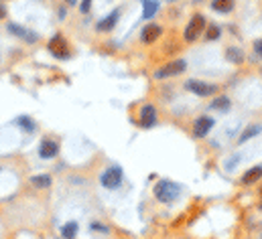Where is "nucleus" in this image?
<instances>
[{
	"label": "nucleus",
	"mask_w": 262,
	"mask_h": 239,
	"mask_svg": "<svg viewBox=\"0 0 262 239\" xmlns=\"http://www.w3.org/2000/svg\"><path fill=\"white\" fill-rule=\"evenodd\" d=\"M260 132H262V126L252 124L250 128H246V130L242 132V136H240V140H238V142H240V144H244V142H248L250 138H254V136H256V134H260Z\"/></svg>",
	"instance_id": "obj_18"
},
{
	"label": "nucleus",
	"mask_w": 262,
	"mask_h": 239,
	"mask_svg": "<svg viewBox=\"0 0 262 239\" xmlns=\"http://www.w3.org/2000/svg\"><path fill=\"white\" fill-rule=\"evenodd\" d=\"M213 124H215V119L211 118V116H201V118H197L195 124H193V136H195V138H205L207 132L213 128Z\"/></svg>",
	"instance_id": "obj_12"
},
{
	"label": "nucleus",
	"mask_w": 262,
	"mask_h": 239,
	"mask_svg": "<svg viewBox=\"0 0 262 239\" xmlns=\"http://www.w3.org/2000/svg\"><path fill=\"white\" fill-rule=\"evenodd\" d=\"M90 8H92V0H81L79 10H81V12H90Z\"/></svg>",
	"instance_id": "obj_23"
},
{
	"label": "nucleus",
	"mask_w": 262,
	"mask_h": 239,
	"mask_svg": "<svg viewBox=\"0 0 262 239\" xmlns=\"http://www.w3.org/2000/svg\"><path fill=\"white\" fill-rule=\"evenodd\" d=\"M260 199H262V188H260ZM260 207H262V203H260Z\"/></svg>",
	"instance_id": "obj_28"
},
{
	"label": "nucleus",
	"mask_w": 262,
	"mask_h": 239,
	"mask_svg": "<svg viewBox=\"0 0 262 239\" xmlns=\"http://www.w3.org/2000/svg\"><path fill=\"white\" fill-rule=\"evenodd\" d=\"M6 18V6L0 2V20H4Z\"/></svg>",
	"instance_id": "obj_26"
},
{
	"label": "nucleus",
	"mask_w": 262,
	"mask_h": 239,
	"mask_svg": "<svg viewBox=\"0 0 262 239\" xmlns=\"http://www.w3.org/2000/svg\"><path fill=\"white\" fill-rule=\"evenodd\" d=\"M179 193H181V186L177 182H173V180H159L152 186V195L157 197V201L167 203V205H171L179 197Z\"/></svg>",
	"instance_id": "obj_1"
},
{
	"label": "nucleus",
	"mask_w": 262,
	"mask_h": 239,
	"mask_svg": "<svg viewBox=\"0 0 262 239\" xmlns=\"http://www.w3.org/2000/svg\"><path fill=\"white\" fill-rule=\"evenodd\" d=\"M6 29H8V33H10V35H14L16 39H20V41H25V43H37V41H39V35H37L35 31H31V29L23 27V25L8 22V25H6Z\"/></svg>",
	"instance_id": "obj_6"
},
{
	"label": "nucleus",
	"mask_w": 262,
	"mask_h": 239,
	"mask_svg": "<svg viewBox=\"0 0 262 239\" xmlns=\"http://www.w3.org/2000/svg\"><path fill=\"white\" fill-rule=\"evenodd\" d=\"M187 63L183 59H175V61H169L167 65L159 67L155 71V79H169V77H175V75H181L185 71Z\"/></svg>",
	"instance_id": "obj_3"
},
{
	"label": "nucleus",
	"mask_w": 262,
	"mask_h": 239,
	"mask_svg": "<svg viewBox=\"0 0 262 239\" xmlns=\"http://www.w3.org/2000/svg\"><path fill=\"white\" fill-rule=\"evenodd\" d=\"M167 2H177V0H167Z\"/></svg>",
	"instance_id": "obj_29"
},
{
	"label": "nucleus",
	"mask_w": 262,
	"mask_h": 239,
	"mask_svg": "<svg viewBox=\"0 0 262 239\" xmlns=\"http://www.w3.org/2000/svg\"><path fill=\"white\" fill-rule=\"evenodd\" d=\"M92 231H108L102 223H92Z\"/></svg>",
	"instance_id": "obj_25"
},
{
	"label": "nucleus",
	"mask_w": 262,
	"mask_h": 239,
	"mask_svg": "<svg viewBox=\"0 0 262 239\" xmlns=\"http://www.w3.org/2000/svg\"><path fill=\"white\" fill-rule=\"evenodd\" d=\"M161 35H163V29L159 27V25H146L144 29H142V33H140V41L144 43V45H152V43H157L159 39H161Z\"/></svg>",
	"instance_id": "obj_11"
},
{
	"label": "nucleus",
	"mask_w": 262,
	"mask_h": 239,
	"mask_svg": "<svg viewBox=\"0 0 262 239\" xmlns=\"http://www.w3.org/2000/svg\"><path fill=\"white\" fill-rule=\"evenodd\" d=\"M122 169L120 166H110L104 175H102V179H100V182H102V186L104 188H108V190H114V188H118L120 184H122Z\"/></svg>",
	"instance_id": "obj_5"
},
{
	"label": "nucleus",
	"mask_w": 262,
	"mask_h": 239,
	"mask_svg": "<svg viewBox=\"0 0 262 239\" xmlns=\"http://www.w3.org/2000/svg\"><path fill=\"white\" fill-rule=\"evenodd\" d=\"M157 110L150 106V104H144L142 108H140V112H138V124L142 126V128H152L155 124H157Z\"/></svg>",
	"instance_id": "obj_10"
},
{
	"label": "nucleus",
	"mask_w": 262,
	"mask_h": 239,
	"mask_svg": "<svg viewBox=\"0 0 262 239\" xmlns=\"http://www.w3.org/2000/svg\"><path fill=\"white\" fill-rule=\"evenodd\" d=\"M118 18H120V8L112 10L108 16H104L102 20H98L96 22V31L98 33H110V31H114V27L118 25Z\"/></svg>",
	"instance_id": "obj_9"
},
{
	"label": "nucleus",
	"mask_w": 262,
	"mask_h": 239,
	"mask_svg": "<svg viewBox=\"0 0 262 239\" xmlns=\"http://www.w3.org/2000/svg\"><path fill=\"white\" fill-rule=\"evenodd\" d=\"M193 2H203V0H193Z\"/></svg>",
	"instance_id": "obj_30"
},
{
	"label": "nucleus",
	"mask_w": 262,
	"mask_h": 239,
	"mask_svg": "<svg viewBox=\"0 0 262 239\" xmlns=\"http://www.w3.org/2000/svg\"><path fill=\"white\" fill-rule=\"evenodd\" d=\"M77 231H79V225H77L75 221H67L66 225L61 227V237L63 239H75Z\"/></svg>",
	"instance_id": "obj_17"
},
{
	"label": "nucleus",
	"mask_w": 262,
	"mask_h": 239,
	"mask_svg": "<svg viewBox=\"0 0 262 239\" xmlns=\"http://www.w3.org/2000/svg\"><path fill=\"white\" fill-rule=\"evenodd\" d=\"M185 89L189 93L199 95V98H209V95H215L217 93V85L215 83H207V81H201V79H189V81H185Z\"/></svg>",
	"instance_id": "obj_2"
},
{
	"label": "nucleus",
	"mask_w": 262,
	"mask_h": 239,
	"mask_svg": "<svg viewBox=\"0 0 262 239\" xmlns=\"http://www.w3.org/2000/svg\"><path fill=\"white\" fill-rule=\"evenodd\" d=\"M47 49H49V53H51L53 57H57V59H67V57H69V47H67V41L63 35H55V37L49 41Z\"/></svg>",
	"instance_id": "obj_7"
},
{
	"label": "nucleus",
	"mask_w": 262,
	"mask_h": 239,
	"mask_svg": "<svg viewBox=\"0 0 262 239\" xmlns=\"http://www.w3.org/2000/svg\"><path fill=\"white\" fill-rule=\"evenodd\" d=\"M213 110H222V112H226L228 108H230V100L226 98V95H222V98H215L211 104H209Z\"/></svg>",
	"instance_id": "obj_22"
},
{
	"label": "nucleus",
	"mask_w": 262,
	"mask_h": 239,
	"mask_svg": "<svg viewBox=\"0 0 262 239\" xmlns=\"http://www.w3.org/2000/svg\"><path fill=\"white\" fill-rule=\"evenodd\" d=\"M234 6H236V0H211V10H215L220 14L232 12Z\"/></svg>",
	"instance_id": "obj_14"
},
{
	"label": "nucleus",
	"mask_w": 262,
	"mask_h": 239,
	"mask_svg": "<svg viewBox=\"0 0 262 239\" xmlns=\"http://www.w3.org/2000/svg\"><path fill=\"white\" fill-rule=\"evenodd\" d=\"M254 53H256L258 57H262V39H256V41H254Z\"/></svg>",
	"instance_id": "obj_24"
},
{
	"label": "nucleus",
	"mask_w": 262,
	"mask_h": 239,
	"mask_svg": "<svg viewBox=\"0 0 262 239\" xmlns=\"http://www.w3.org/2000/svg\"><path fill=\"white\" fill-rule=\"evenodd\" d=\"M203 29H205V18H203L201 14H193L191 20L187 22L185 31H183V39H185V43H193V41H197L199 35L203 33Z\"/></svg>",
	"instance_id": "obj_4"
},
{
	"label": "nucleus",
	"mask_w": 262,
	"mask_h": 239,
	"mask_svg": "<svg viewBox=\"0 0 262 239\" xmlns=\"http://www.w3.org/2000/svg\"><path fill=\"white\" fill-rule=\"evenodd\" d=\"M29 182L35 186V188H49L51 186V177L49 175H35V177H31Z\"/></svg>",
	"instance_id": "obj_16"
},
{
	"label": "nucleus",
	"mask_w": 262,
	"mask_h": 239,
	"mask_svg": "<svg viewBox=\"0 0 262 239\" xmlns=\"http://www.w3.org/2000/svg\"><path fill=\"white\" fill-rule=\"evenodd\" d=\"M226 59L232 61V63H242L244 61V51L238 49V47H228L226 49Z\"/></svg>",
	"instance_id": "obj_19"
},
{
	"label": "nucleus",
	"mask_w": 262,
	"mask_h": 239,
	"mask_svg": "<svg viewBox=\"0 0 262 239\" xmlns=\"http://www.w3.org/2000/svg\"><path fill=\"white\" fill-rule=\"evenodd\" d=\"M16 126H20V128H23L25 132H29V134L37 130V124H35L31 118H27V116H20V118L16 119Z\"/></svg>",
	"instance_id": "obj_20"
},
{
	"label": "nucleus",
	"mask_w": 262,
	"mask_h": 239,
	"mask_svg": "<svg viewBox=\"0 0 262 239\" xmlns=\"http://www.w3.org/2000/svg\"><path fill=\"white\" fill-rule=\"evenodd\" d=\"M256 231H258V239H262V223L260 225H256Z\"/></svg>",
	"instance_id": "obj_27"
},
{
	"label": "nucleus",
	"mask_w": 262,
	"mask_h": 239,
	"mask_svg": "<svg viewBox=\"0 0 262 239\" xmlns=\"http://www.w3.org/2000/svg\"><path fill=\"white\" fill-rule=\"evenodd\" d=\"M260 179H262V164H256V166L248 169V171L242 175L240 182H242V184H254V182H258Z\"/></svg>",
	"instance_id": "obj_13"
},
{
	"label": "nucleus",
	"mask_w": 262,
	"mask_h": 239,
	"mask_svg": "<svg viewBox=\"0 0 262 239\" xmlns=\"http://www.w3.org/2000/svg\"><path fill=\"white\" fill-rule=\"evenodd\" d=\"M220 35H222V29H220L215 22H211V25L207 27V31H205V41H217Z\"/></svg>",
	"instance_id": "obj_21"
},
{
	"label": "nucleus",
	"mask_w": 262,
	"mask_h": 239,
	"mask_svg": "<svg viewBox=\"0 0 262 239\" xmlns=\"http://www.w3.org/2000/svg\"><path fill=\"white\" fill-rule=\"evenodd\" d=\"M157 12H159L157 0H142V20H150Z\"/></svg>",
	"instance_id": "obj_15"
},
{
	"label": "nucleus",
	"mask_w": 262,
	"mask_h": 239,
	"mask_svg": "<svg viewBox=\"0 0 262 239\" xmlns=\"http://www.w3.org/2000/svg\"><path fill=\"white\" fill-rule=\"evenodd\" d=\"M57 154H59V142L53 140V138H45V140L41 142V146H39V156H41L43 160H51V158H55Z\"/></svg>",
	"instance_id": "obj_8"
}]
</instances>
